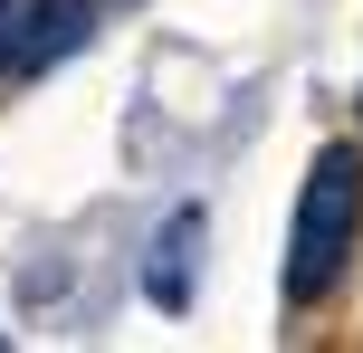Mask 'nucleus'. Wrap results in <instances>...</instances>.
Returning a JSON list of instances; mask_svg holds the SVG:
<instances>
[{
	"mask_svg": "<svg viewBox=\"0 0 363 353\" xmlns=\"http://www.w3.org/2000/svg\"><path fill=\"white\" fill-rule=\"evenodd\" d=\"M354 239H363V153L325 144L315 172H306V191H296V229H287V306L335 296Z\"/></svg>",
	"mask_w": 363,
	"mask_h": 353,
	"instance_id": "nucleus-1",
	"label": "nucleus"
},
{
	"mask_svg": "<svg viewBox=\"0 0 363 353\" xmlns=\"http://www.w3.org/2000/svg\"><path fill=\"white\" fill-rule=\"evenodd\" d=\"M201 239H211V220H201V201H182L163 229H153V258H144V296L163 306V316H182L201 287Z\"/></svg>",
	"mask_w": 363,
	"mask_h": 353,
	"instance_id": "nucleus-2",
	"label": "nucleus"
},
{
	"mask_svg": "<svg viewBox=\"0 0 363 353\" xmlns=\"http://www.w3.org/2000/svg\"><path fill=\"white\" fill-rule=\"evenodd\" d=\"M86 19H96V0H38V10H19V38H10V76H38V67H57V57L86 38Z\"/></svg>",
	"mask_w": 363,
	"mask_h": 353,
	"instance_id": "nucleus-3",
	"label": "nucleus"
},
{
	"mask_svg": "<svg viewBox=\"0 0 363 353\" xmlns=\"http://www.w3.org/2000/svg\"><path fill=\"white\" fill-rule=\"evenodd\" d=\"M10 38H19V10L0 0V67H10Z\"/></svg>",
	"mask_w": 363,
	"mask_h": 353,
	"instance_id": "nucleus-4",
	"label": "nucleus"
}]
</instances>
